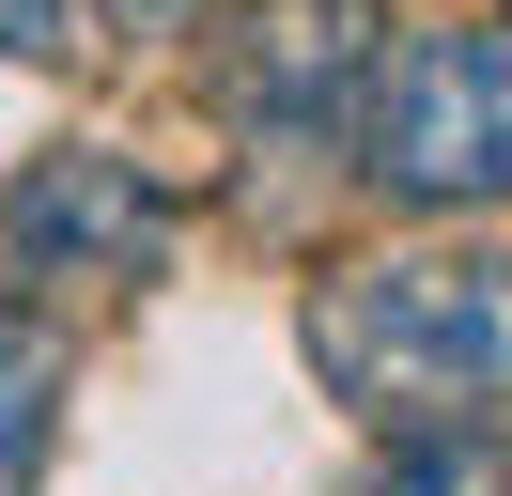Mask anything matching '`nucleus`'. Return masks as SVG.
Instances as JSON below:
<instances>
[{
	"instance_id": "f257e3e1",
	"label": "nucleus",
	"mask_w": 512,
	"mask_h": 496,
	"mask_svg": "<svg viewBox=\"0 0 512 496\" xmlns=\"http://www.w3.org/2000/svg\"><path fill=\"white\" fill-rule=\"evenodd\" d=\"M311 372L357 434H497L512 419V248H388L311 279Z\"/></svg>"
},
{
	"instance_id": "f03ea898",
	"label": "nucleus",
	"mask_w": 512,
	"mask_h": 496,
	"mask_svg": "<svg viewBox=\"0 0 512 496\" xmlns=\"http://www.w3.org/2000/svg\"><path fill=\"white\" fill-rule=\"evenodd\" d=\"M357 171L404 217L512 202V31H404L357 78Z\"/></svg>"
},
{
	"instance_id": "7ed1b4c3",
	"label": "nucleus",
	"mask_w": 512,
	"mask_h": 496,
	"mask_svg": "<svg viewBox=\"0 0 512 496\" xmlns=\"http://www.w3.org/2000/svg\"><path fill=\"white\" fill-rule=\"evenodd\" d=\"M171 264V186L109 140H63L0 186V295L78 310V295H125V279Z\"/></svg>"
},
{
	"instance_id": "20e7f679",
	"label": "nucleus",
	"mask_w": 512,
	"mask_h": 496,
	"mask_svg": "<svg viewBox=\"0 0 512 496\" xmlns=\"http://www.w3.org/2000/svg\"><path fill=\"white\" fill-rule=\"evenodd\" d=\"M357 78H373V0H264L233 31V124L264 155L357 140Z\"/></svg>"
},
{
	"instance_id": "39448f33",
	"label": "nucleus",
	"mask_w": 512,
	"mask_h": 496,
	"mask_svg": "<svg viewBox=\"0 0 512 496\" xmlns=\"http://www.w3.org/2000/svg\"><path fill=\"white\" fill-rule=\"evenodd\" d=\"M63 388H78V310H32V295H0V496H32V481H47Z\"/></svg>"
},
{
	"instance_id": "423d86ee",
	"label": "nucleus",
	"mask_w": 512,
	"mask_h": 496,
	"mask_svg": "<svg viewBox=\"0 0 512 496\" xmlns=\"http://www.w3.org/2000/svg\"><path fill=\"white\" fill-rule=\"evenodd\" d=\"M357 496H512V450L497 434H404Z\"/></svg>"
},
{
	"instance_id": "0eeeda50",
	"label": "nucleus",
	"mask_w": 512,
	"mask_h": 496,
	"mask_svg": "<svg viewBox=\"0 0 512 496\" xmlns=\"http://www.w3.org/2000/svg\"><path fill=\"white\" fill-rule=\"evenodd\" d=\"M63 31H78V0H0V47H16V62H47Z\"/></svg>"
},
{
	"instance_id": "6e6552de",
	"label": "nucleus",
	"mask_w": 512,
	"mask_h": 496,
	"mask_svg": "<svg viewBox=\"0 0 512 496\" xmlns=\"http://www.w3.org/2000/svg\"><path fill=\"white\" fill-rule=\"evenodd\" d=\"M109 16H125V31H202L218 0H109Z\"/></svg>"
}]
</instances>
